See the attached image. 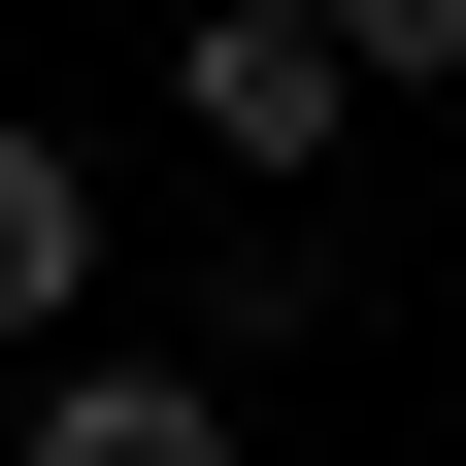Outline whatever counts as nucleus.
<instances>
[{
  "label": "nucleus",
  "instance_id": "obj_1",
  "mask_svg": "<svg viewBox=\"0 0 466 466\" xmlns=\"http://www.w3.org/2000/svg\"><path fill=\"white\" fill-rule=\"evenodd\" d=\"M167 100H200V167H267V200H300V167L367 134V67H333L300 0H200V34H167Z\"/></svg>",
  "mask_w": 466,
  "mask_h": 466
},
{
  "label": "nucleus",
  "instance_id": "obj_2",
  "mask_svg": "<svg viewBox=\"0 0 466 466\" xmlns=\"http://www.w3.org/2000/svg\"><path fill=\"white\" fill-rule=\"evenodd\" d=\"M67 300H100V167H67V134H0V333L67 367Z\"/></svg>",
  "mask_w": 466,
  "mask_h": 466
},
{
  "label": "nucleus",
  "instance_id": "obj_3",
  "mask_svg": "<svg viewBox=\"0 0 466 466\" xmlns=\"http://www.w3.org/2000/svg\"><path fill=\"white\" fill-rule=\"evenodd\" d=\"M34 466H233L200 367H34Z\"/></svg>",
  "mask_w": 466,
  "mask_h": 466
}]
</instances>
